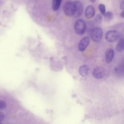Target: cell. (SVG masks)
Returning a JSON list of instances; mask_svg holds the SVG:
<instances>
[{
    "label": "cell",
    "mask_w": 124,
    "mask_h": 124,
    "mask_svg": "<svg viewBox=\"0 0 124 124\" xmlns=\"http://www.w3.org/2000/svg\"><path fill=\"white\" fill-rule=\"evenodd\" d=\"M86 28L85 22L81 19H78L76 21L74 25V29L76 32L79 35L83 34Z\"/></svg>",
    "instance_id": "6da1fadb"
},
{
    "label": "cell",
    "mask_w": 124,
    "mask_h": 124,
    "mask_svg": "<svg viewBox=\"0 0 124 124\" xmlns=\"http://www.w3.org/2000/svg\"><path fill=\"white\" fill-rule=\"evenodd\" d=\"M63 11L64 14L67 16H74L75 12L74 1H69L66 2L63 6Z\"/></svg>",
    "instance_id": "7a4b0ae2"
},
{
    "label": "cell",
    "mask_w": 124,
    "mask_h": 124,
    "mask_svg": "<svg viewBox=\"0 0 124 124\" xmlns=\"http://www.w3.org/2000/svg\"><path fill=\"white\" fill-rule=\"evenodd\" d=\"M103 35L102 30L99 27H96L92 31L91 34L92 40L95 42H98L102 39Z\"/></svg>",
    "instance_id": "3957f363"
},
{
    "label": "cell",
    "mask_w": 124,
    "mask_h": 124,
    "mask_svg": "<svg viewBox=\"0 0 124 124\" xmlns=\"http://www.w3.org/2000/svg\"><path fill=\"white\" fill-rule=\"evenodd\" d=\"M119 36V33L118 31L116 30H110L106 33L105 38L108 42L112 43L116 40Z\"/></svg>",
    "instance_id": "277c9868"
},
{
    "label": "cell",
    "mask_w": 124,
    "mask_h": 124,
    "mask_svg": "<svg viewBox=\"0 0 124 124\" xmlns=\"http://www.w3.org/2000/svg\"><path fill=\"white\" fill-rule=\"evenodd\" d=\"M105 71L104 69L100 67H97L93 69V75L95 78L100 79L102 78L105 76Z\"/></svg>",
    "instance_id": "5b68a950"
},
{
    "label": "cell",
    "mask_w": 124,
    "mask_h": 124,
    "mask_svg": "<svg viewBox=\"0 0 124 124\" xmlns=\"http://www.w3.org/2000/svg\"><path fill=\"white\" fill-rule=\"evenodd\" d=\"M75 12L74 16L76 18L79 17L82 15L83 10V7L82 3L79 1H74Z\"/></svg>",
    "instance_id": "8992f818"
},
{
    "label": "cell",
    "mask_w": 124,
    "mask_h": 124,
    "mask_svg": "<svg viewBox=\"0 0 124 124\" xmlns=\"http://www.w3.org/2000/svg\"><path fill=\"white\" fill-rule=\"evenodd\" d=\"M90 38L88 36H85L82 38L79 43L78 47L81 51H84L90 42Z\"/></svg>",
    "instance_id": "52a82bcc"
},
{
    "label": "cell",
    "mask_w": 124,
    "mask_h": 124,
    "mask_svg": "<svg viewBox=\"0 0 124 124\" xmlns=\"http://www.w3.org/2000/svg\"><path fill=\"white\" fill-rule=\"evenodd\" d=\"M95 14V9L92 5H90L86 7L85 12V16L86 18L90 19L92 18Z\"/></svg>",
    "instance_id": "ba28073f"
},
{
    "label": "cell",
    "mask_w": 124,
    "mask_h": 124,
    "mask_svg": "<svg viewBox=\"0 0 124 124\" xmlns=\"http://www.w3.org/2000/svg\"><path fill=\"white\" fill-rule=\"evenodd\" d=\"M114 55V52L113 49L109 48L107 49L105 53V59L106 62L109 63L112 61Z\"/></svg>",
    "instance_id": "9c48e42d"
},
{
    "label": "cell",
    "mask_w": 124,
    "mask_h": 124,
    "mask_svg": "<svg viewBox=\"0 0 124 124\" xmlns=\"http://www.w3.org/2000/svg\"><path fill=\"white\" fill-rule=\"evenodd\" d=\"M90 69L89 66L86 65H82L79 67V72L80 75L82 77H85L89 74Z\"/></svg>",
    "instance_id": "30bf717a"
},
{
    "label": "cell",
    "mask_w": 124,
    "mask_h": 124,
    "mask_svg": "<svg viewBox=\"0 0 124 124\" xmlns=\"http://www.w3.org/2000/svg\"><path fill=\"white\" fill-rule=\"evenodd\" d=\"M116 49L120 52L124 50V39H121L119 41L116 46Z\"/></svg>",
    "instance_id": "8fae6325"
},
{
    "label": "cell",
    "mask_w": 124,
    "mask_h": 124,
    "mask_svg": "<svg viewBox=\"0 0 124 124\" xmlns=\"http://www.w3.org/2000/svg\"><path fill=\"white\" fill-rule=\"evenodd\" d=\"M62 0H53L52 8L53 10L56 11L59 8Z\"/></svg>",
    "instance_id": "7c38bea8"
},
{
    "label": "cell",
    "mask_w": 124,
    "mask_h": 124,
    "mask_svg": "<svg viewBox=\"0 0 124 124\" xmlns=\"http://www.w3.org/2000/svg\"><path fill=\"white\" fill-rule=\"evenodd\" d=\"M113 15L112 13L110 11H108L105 13L104 15V18L105 20L107 22L110 21L113 18Z\"/></svg>",
    "instance_id": "4fadbf2b"
},
{
    "label": "cell",
    "mask_w": 124,
    "mask_h": 124,
    "mask_svg": "<svg viewBox=\"0 0 124 124\" xmlns=\"http://www.w3.org/2000/svg\"><path fill=\"white\" fill-rule=\"evenodd\" d=\"M98 8L101 13L103 15H104L106 12L105 6L102 4H100L98 6Z\"/></svg>",
    "instance_id": "5bb4252c"
},
{
    "label": "cell",
    "mask_w": 124,
    "mask_h": 124,
    "mask_svg": "<svg viewBox=\"0 0 124 124\" xmlns=\"http://www.w3.org/2000/svg\"><path fill=\"white\" fill-rule=\"evenodd\" d=\"M102 19V17L101 15L100 14H98L95 17V22L97 23L100 24L101 23Z\"/></svg>",
    "instance_id": "9a60e30c"
},
{
    "label": "cell",
    "mask_w": 124,
    "mask_h": 124,
    "mask_svg": "<svg viewBox=\"0 0 124 124\" xmlns=\"http://www.w3.org/2000/svg\"><path fill=\"white\" fill-rule=\"evenodd\" d=\"M6 107V104L5 101L1 100L0 101V109H3Z\"/></svg>",
    "instance_id": "2e32d148"
},
{
    "label": "cell",
    "mask_w": 124,
    "mask_h": 124,
    "mask_svg": "<svg viewBox=\"0 0 124 124\" xmlns=\"http://www.w3.org/2000/svg\"><path fill=\"white\" fill-rule=\"evenodd\" d=\"M120 8L123 11L124 10V0H123L121 2L120 5Z\"/></svg>",
    "instance_id": "e0dca14e"
},
{
    "label": "cell",
    "mask_w": 124,
    "mask_h": 124,
    "mask_svg": "<svg viewBox=\"0 0 124 124\" xmlns=\"http://www.w3.org/2000/svg\"><path fill=\"white\" fill-rule=\"evenodd\" d=\"M4 115L2 112H0V121L1 122L4 119Z\"/></svg>",
    "instance_id": "ac0fdd59"
},
{
    "label": "cell",
    "mask_w": 124,
    "mask_h": 124,
    "mask_svg": "<svg viewBox=\"0 0 124 124\" xmlns=\"http://www.w3.org/2000/svg\"><path fill=\"white\" fill-rule=\"evenodd\" d=\"M120 16L122 18H124V10L122 11L120 13Z\"/></svg>",
    "instance_id": "d6986e66"
},
{
    "label": "cell",
    "mask_w": 124,
    "mask_h": 124,
    "mask_svg": "<svg viewBox=\"0 0 124 124\" xmlns=\"http://www.w3.org/2000/svg\"><path fill=\"white\" fill-rule=\"evenodd\" d=\"M90 1L92 2H94L96 0H90Z\"/></svg>",
    "instance_id": "ffe728a7"
}]
</instances>
